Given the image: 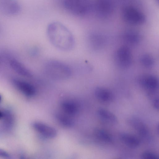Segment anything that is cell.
<instances>
[{"label": "cell", "instance_id": "obj_1", "mask_svg": "<svg viewBox=\"0 0 159 159\" xmlns=\"http://www.w3.org/2000/svg\"><path fill=\"white\" fill-rule=\"evenodd\" d=\"M46 32L49 40L56 48L63 51H69L73 48L75 44L74 36L62 24L52 22L48 25Z\"/></svg>", "mask_w": 159, "mask_h": 159}, {"label": "cell", "instance_id": "obj_2", "mask_svg": "<svg viewBox=\"0 0 159 159\" xmlns=\"http://www.w3.org/2000/svg\"><path fill=\"white\" fill-rule=\"evenodd\" d=\"M47 76L51 79L57 81L67 80L71 75L72 71L67 64L56 60L47 62L44 67Z\"/></svg>", "mask_w": 159, "mask_h": 159}, {"label": "cell", "instance_id": "obj_3", "mask_svg": "<svg viewBox=\"0 0 159 159\" xmlns=\"http://www.w3.org/2000/svg\"><path fill=\"white\" fill-rule=\"evenodd\" d=\"M63 4L67 11L79 16L88 14L93 7L90 0H63Z\"/></svg>", "mask_w": 159, "mask_h": 159}, {"label": "cell", "instance_id": "obj_4", "mask_svg": "<svg viewBox=\"0 0 159 159\" xmlns=\"http://www.w3.org/2000/svg\"><path fill=\"white\" fill-rule=\"evenodd\" d=\"M122 16L125 22L132 25H140L145 21L144 14L137 9L132 7H125L122 12Z\"/></svg>", "mask_w": 159, "mask_h": 159}, {"label": "cell", "instance_id": "obj_5", "mask_svg": "<svg viewBox=\"0 0 159 159\" xmlns=\"http://www.w3.org/2000/svg\"><path fill=\"white\" fill-rule=\"evenodd\" d=\"M22 7L17 0H0V13L8 16L19 15L21 12Z\"/></svg>", "mask_w": 159, "mask_h": 159}, {"label": "cell", "instance_id": "obj_6", "mask_svg": "<svg viewBox=\"0 0 159 159\" xmlns=\"http://www.w3.org/2000/svg\"><path fill=\"white\" fill-rule=\"evenodd\" d=\"M115 58L117 65L122 68H129L132 63L131 52L129 48L125 46L120 47L117 50Z\"/></svg>", "mask_w": 159, "mask_h": 159}, {"label": "cell", "instance_id": "obj_7", "mask_svg": "<svg viewBox=\"0 0 159 159\" xmlns=\"http://www.w3.org/2000/svg\"><path fill=\"white\" fill-rule=\"evenodd\" d=\"M127 123L136 130L141 137L146 139L150 138V134L149 129L141 119L136 117H130L127 119Z\"/></svg>", "mask_w": 159, "mask_h": 159}, {"label": "cell", "instance_id": "obj_8", "mask_svg": "<svg viewBox=\"0 0 159 159\" xmlns=\"http://www.w3.org/2000/svg\"><path fill=\"white\" fill-rule=\"evenodd\" d=\"M94 7L98 15L106 17L113 11L114 5L112 0H95Z\"/></svg>", "mask_w": 159, "mask_h": 159}, {"label": "cell", "instance_id": "obj_9", "mask_svg": "<svg viewBox=\"0 0 159 159\" xmlns=\"http://www.w3.org/2000/svg\"><path fill=\"white\" fill-rule=\"evenodd\" d=\"M12 82L15 87L25 95L30 97L35 94V88L31 84L17 79H13Z\"/></svg>", "mask_w": 159, "mask_h": 159}, {"label": "cell", "instance_id": "obj_10", "mask_svg": "<svg viewBox=\"0 0 159 159\" xmlns=\"http://www.w3.org/2000/svg\"><path fill=\"white\" fill-rule=\"evenodd\" d=\"M139 81L144 88L151 91L157 89L158 86V81L157 77L151 75H145L141 76Z\"/></svg>", "mask_w": 159, "mask_h": 159}, {"label": "cell", "instance_id": "obj_11", "mask_svg": "<svg viewBox=\"0 0 159 159\" xmlns=\"http://www.w3.org/2000/svg\"><path fill=\"white\" fill-rule=\"evenodd\" d=\"M33 126L37 131L46 137L52 138L57 135L55 129L44 123L35 122L33 124Z\"/></svg>", "mask_w": 159, "mask_h": 159}, {"label": "cell", "instance_id": "obj_12", "mask_svg": "<svg viewBox=\"0 0 159 159\" xmlns=\"http://www.w3.org/2000/svg\"><path fill=\"white\" fill-rule=\"evenodd\" d=\"M94 95L98 100L105 103H109L114 99V95L111 91L103 87L96 88L94 90Z\"/></svg>", "mask_w": 159, "mask_h": 159}, {"label": "cell", "instance_id": "obj_13", "mask_svg": "<svg viewBox=\"0 0 159 159\" xmlns=\"http://www.w3.org/2000/svg\"><path fill=\"white\" fill-rule=\"evenodd\" d=\"M97 113L100 119L108 123L115 125L118 122V120L116 116L106 109L100 108L98 110Z\"/></svg>", "mask_w": 159, "mask_h": 159}, {"label": "cell", "instance_id": "obj_14", "mask_svg": "<svg viewBox=\"0 0 159 159\" xmlns=\"http://www.w3.org/2000/svg\"><path fill=\"white\" fill-rule=\"evenodd\" d=\"M119 138L124 144L131 148H137L140 144V141L138 137L128 133H121L119 135Z\"/></svg>", "mask_w": 159, "mask_h": 159}, {"label": "cell", "instance_id": "obj_15", "mask_svg": "<svg viewBox=\"0 0 159 159\" xmlns=\"http://www.w3.org/2000/svg\"><path fill=\"white\" fill-rule=\"evenodd\" d=\"M10 65L12 69L19 75L27 77L32 76L30 71L18 61L15 59L11 60Z\"/></svg>", "mask_w": 159, "mask_h": 159}, {"label": "cell", "instance_id": "obj_16", "mask_svg": "<svg viewBox=\"0 0 159 159\" xmlns=\"http://www.w3.org/2000/svg\"><path fill=\"white\" fill-rule=\"evenodd\" d=\"M123 39L128 44L135 45L139 43L140 40V36L136 32L129 30L124 34Z\"/></svg>", "mask_w": 159, "mask_h": 159}, {"label": "cell", "instance_id": "obj_17", "mask_svg": "<svg viewBox=\"0 0 159 159\" xmlns=\"http://www.w3.org/2000/svg\"><path fill=\"white\" fill-rule=\"evenodd\" d=\"M94 134L97 139L106 143H111L113 140L111 135L106 130L101 128H96L94 130Z\"/></svg>", "mask_w": 159, "mask_h": 159}, {"label": "cell", "instance_id": "obj_18", "mask_svg": "<svg viewBox=\"0 0 159 159\" xmlns=\"http://www.w3.org/2000/svg\"><path fill=\"white\" fill-rule=\"evenodd\" d=\"M61 107L63 111L69 115H75L78 111L77 105L70 101H63L61 103Z\"/></svg>", "mask_w": 159, "mask_h": 159}, {"label": "cell", "instance_id": "obj_19", "mask_svg": "<svg viewBox=\"0 0 159 159\" xmlns=\"http://www.w3.org/2000/svg\"><path fill=\"white\" fill-rule=\"evenodd\" d=\"M57 121L61 125L66 127H70L73 126L74 123L69 117L62 114L58 113L55 116Z\"/></svg>", "mask_w": 159, "mask_h": 159}, {"label": "cell", "instance_id": "obj_20", "mask_svg": "<svg viewBox=\"0 0 159 159\" xmlns=\"http://www.w3.org/2000/svg\"><path fill=\"white\" fill-rule=\"evenodd\" d=\"M140 62L142 66L147 68H152L154 63V59L150 55L145 54L142 55L140 58Z\"/></svg>", "mask_w": 159, "mask_h": 159}, {"label": "cell", "instance_id": "obj_21", "mask_svg": "<svg viewBox=\"0 0 159 159\" xmlns=\"http://www.w3.org/2000/svg\"><path fill=\"white\" fill-rule=\"evenodd\" d=\"M89 41L91 46L94 48H98L101 45V43L102 42L101 40L100 37L94 34H92L89 36Z\"/></svg>", "mask_w": 159, "mask_h": 159}, {"label": "cell", "instance_id": "obj_22", "mask_svg": "<svg viewBox=\"0 0 159 159\" xmlns=\"http://www.w3.org/2000/svg\"><path fill=\"white\" fill-rule=\"evenodd\" d=\"M143 159H159L157 155L154 153L150 151L143 152L141 156Z\"/></svg>", "mask_w": 159, "mask_h": 159}, {"label": "cell", "instance_id": "obj_23", "mask_svg": "<svg viewBox=\"0 0 159 159\" xmlns=\"http://www.w3.org/2000/svg\"><path fill=\"white\" fill-rule=\"evenodd\" d=\"M153 107L156 109H158L159 108V98H155L152 102Z\"/></svg>", "mask_w": 159, "mask_h": 159}, {"label": "cell", "instance_id": "obj_24", "mask_svg": "<svg viewBox=\"0 0 159 159\" xmlns=\"http://www.w3.org/2000/svg\"><path fill=\"white\" fill-rule=\"evenodd\" d=\"M0 157L8 158L9 157V156L6 151L2 149H0Z\"/></svg>", "mask_w": 159, "mask_h": 159}, {"label": "cell", "instance_id": "obj_25", "mask_svg": "<svg viewBox=\"0 0 159 159\" xmlns=\"http://www.w3.org/2000/svg\"><path fill=\"white\" fill-rule=\"evenodd\" d=\"M2 113L0 111V119L2 117Z\"/></svg>", "mask_w": 159, "mask_h": 159}, {"label": "cell", "instance_id": "obj_26", "mask_svg": "<svg viewBox=\"0 0 159 159\" xmlns=\"http://www.w3.org/2000/svg\"><path fill=\"white\" fill-rule=\"evenodd\" d=\"M1 99H2L1 96L0 95V102L1 101Z\"/></svg>", "mask_w": 159, "mask_h": 159}, {"label": "cell", "instance_id": "obj_27", "mask_svg": "<svg viewBox=\"0 0 159 159\" xmlns=\"http://www.w3.org/2000/svg\"><path fill=\"white\" fill-rule=\"evenodd\" d=\"M157 1V2H158V3L159 2V0H156Z\"/></svg>", "mask_w": 159, "mask_h": 159}]
</instances>
